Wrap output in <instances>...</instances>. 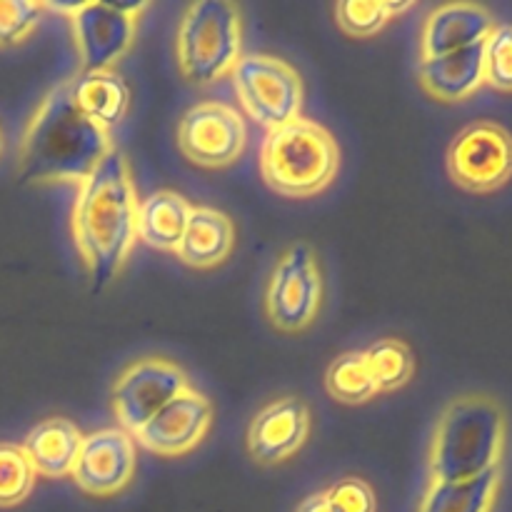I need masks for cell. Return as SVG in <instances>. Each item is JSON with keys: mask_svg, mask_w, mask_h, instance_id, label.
I'll use <instances>...</instances> for the list:
<instances>
[{"mask_svg": "<svg viewBox=\"0 0 512 512\" xmlns=\"http://www.w3.org/2000/svg\"><path fill=\"white\" fill-rule=\"evenodd\" d=\"M138 188L123 150H110L103 163L78 185L70 210V235L98 293L125 268L138 243Z\"/></svg>", "mask_w": 512, "mask_h": 512, "instance_id": "6da1fadb", "label": "cell"}, {"mask_svg": "<svg viewBox=\"0 0 512 512\" xmlns=\"http://www.w3.org/2000/svg\"><path fill=\"white\" fill-rule=\"evenodd\" d=\"M115 150L113 130L90 120L73 98V83H55L30 115L18 143V178L33 185H80Z\"/></svg>", "mask_w": 512, "mask_h": 512, "instance_id": "7a4b0ae2", "label": "cell"}, {"mask_svg": "<svg viewBox=\"0 0 512 512\" xmlns=\"http://www.w3.org/2000/svg\"><path fill=\"white\" fill-rule=\"evenodd\" d=\"M505 440L508 415L493 395H458L443 408L430 438V480L455 483L500 468Z\"/></svg>", "mask_w": 512, "mask_h": 512, "instance_id": "3957f363", "label": "cell"}, {"mask_svg": "<svg viewBox=\"0 0 512 512\" xmlns=\"http://www.w3.org/2000/svg\"><path fill=\"white\" fill-rule=\"evenodd\" d=\"M338 170V140L325 125L305 115L270 130L260 145V175L283 198H315L333 185Z\"/></svg>", "mask_w": 512, "mask_h": 512, "instance_id": "277c9868", "label": "cell"}, {"mask_svg": "<svg viewBox=\"0 0 512 512\" xmlns=\"http://www.w3.org/2000/svg\"><path fill=\"white\" fill-rule=\"evenodd\" d=\"M243 55V15L230 0H198L175 30V60L188 83L210 85L233 73Z\"/></svg>", "mask_w": 512, "mask_h": 512, "instance_id": "5b68a950", "label": "cell"}, {"mask_svg": "<svg viewBox=\"0 0 512 512\" xmlns=\"http://www.w3.org/2000/svg\"><path fill=\"white\" fill-rule=\"evenodd\" d=\"M148 3H103L88 0L78 5H55L58 13H68L70 35L80 60V73L115 70V65L130 53L138 38L140 15Z\"/></svg>", "mask_w": 512, "mask_h": 512, "instance_id": "8992f818", "label": "cell"}, {"mask_svg": "<svg viewBox=\"0 0 512 512\" xmlns=\"http://www.w3.org/2000/svg\"><path fill=\"white\" fill-rule=\"evenodd\" d=\"M230 78L248 118L268 133L300 118L305 100L303 80L283 58L268 53L240 55Z\"/></svg>", "mask_w": 512, "mask_h": 512, "instance_id": "52a82bcc", "label": "cell"}, {"mask_svg": "<svg viewBox=\"0 0 512 512\" xmlns=\"http://www.w3.org/2000/svg\"><path fill=\"white\" fill-rule=\"evenodd\" d=\"M323 305V273L318 255L305 243L290 245L275 260L265 288V318L278 333L295 335L315 323Z\"/></svg>", "mask_w": 512, "mask_h": 512, "instance_id": "ba28073f", "label": "cell"}, {"mask_svg": "<svg viewBox=\"0 0 512 512\" xmlns=\"http://www.w3.org/2000/svg\"><path fill=\"white\" fill-rule=\"evenodd\" d=\"M448 175L460 190L488 195L505 188L512 178V135L495 120L465 125L445 155Z\"/></svg>", "mask_w": 512, "mask_h": 512, "instance_id": "9c48e42d", "label": "cell"}, {"mask_svg": "<svg viewBox=\"0 0 512 512\" xmlns=\"http://www.w3.org/2000/svg\"><path fill=\"white\" fill-rule=\"evenodd\" d=\"M188 388H193L188 373L173 360L160 355L135 360L123 368L110 390V405L118 428L135 435L158 410Z\"/></svg>", "mask_w": 512, "mask_h": 512, "instance_id": "30bf717a", "label": "cell"}, {"mask_svg": "<svg viewBox=\"0 0 512 512\" xmlns=\"http://www.w3.org/2000/svg\"><path fill=\"white\" fill-rule=\"evenodd\" d=\"M248 145L243 115L220 100H200L178 120V148L200 168H228Z\"/></svg>", "mask_w": 512, "mask_h": 512, "instance_id": "8fae6325", "label": "cell"}, {"mask_svg": "<svg viewBox=\"0 0 512 512\" xmlns=\"http://www.w3.org/2000/svg\"><path fill=\"white\" fill-rule=\"evenodd\" d=\"M135 470H138L135 438L113 425L83 435L70 478L85 495L113 498L133 483Z\"/></svg>", "mask_w": 512, "mask_h": 512, "instance_id": "7c38bea8", "label": "cell"}, {"mask_svg": "<svg viewBox=\"0 0 512 512\" xmlns=\"http://www.w3.org/2000/svg\"><path fill=\"white\" fill-rule=\"evenodd\" d=\"M313 430V415L300 398L283 395L253 415L245 433V448L250 460L263 468L288 463L303 450Z\"/></svg>", "mask_w": 512, "mask_h": 512, "instance_id": "4fadbf2b", "label": "cell"}, {"mask_svg": "<svg viewBox=\"0 0 512 512\" xmlns=\"http://www.w3.org/2000/svg\"><path fill=\"white\" fill-rule=\"evenodd\" d=\"M213 418V403L195 388H188L133 435L135 445L160 458H180L203 443L213 428Z\"/></svg>", "mask_w": 512, "mask_h": 512, "instance_id": "5bb4252c", "label": "cell"}, {"mask_svg": "<svg viewBox=\"0 0 512 512\" xmlns=\"http://www.w3.org/2000/svg\"><path fill=\"white\" fill-rule=\"evenodd\" d=\"M495 18L478 3H445L430 10L420 30V60L440 58L455 50L483 43L495 28Z\"/></svg>", "mask_w": 512, "mask_h": 512, "instance_id": "9a60e30c", "label": "cell"}, {"mask_svg": "<svg viewBox=\"0 0 512 512\" xmlns=\"http://www.w3.org/2000/svg\"><path fill=\"white\" fill-rule=\"evenodd\" d=\"M483 43H475L470 45V48L440 55V58L420 60V88H423L430 98L440 100V103H463V100L473 98V95L485 85Z\"/></svg>", "mask_w": 512, "mask_h": 512, "instance_id": "2e32d148", "label": "cell"}, {"mask_svg": "<svg viewBox=\"0 0 512 512\" xmlns=\"http://www.w3.org/2000/svg\"><path fill=\"white\" fill-rule=\"evenodd\" d=\"M235 248V225L228 213L210 205H193L175 258L195 270H213L230 258Z\"/></svg>", "mask_w": 512, "mask_h": 512, "instance_id": "e0dca14e", "label": "cell"}, {"mask_svg": "<svg viewBox=\"0 0 512 512\" xmlns=\"http://www.w3.org/2000/svg\"><path fill=\"white\" fill-rule=\"evenodd\" d=\"M80 443H83V433L78 425L58 415V418L40 420L20 445H23L38 478L63 480L73 473Z\"/></svg>", "mask_w": 512, "mask_h": 512, "instance_id": "ac0fdd59", "label": "cell"}, {"mask_svg": "<svg viewBox=\"0 0 512 512\" xmlns=\"http://www.w3.org/2000/svg\"><path fill=\"white\" fill-rule=\"evenodd\" d=\"M190 203L175 190H155L138 205V240L160 253H175L188 228Z\"/></svg>", "mask_w": 512, "mask_h": 512, "instance_id": "d6986e66", "label": "cell"}, {"mask_svg": "<svg viewBox=\"0 0 512 512\" xmlns=\"http://www.w3.org/2000/svg\"><path fill=\"white\" fill-rule=\"evenodd\" d=\"M73 98L90 120L113 130L130 110V88L118 70H95L70 78Z\"/></svg>", "mask_w": 512, "mask_h": 512, "instance_id": "ffe728a7", "label": "cell"}, {"mask_svg": "<svg viewBox=\"0 0 512 512\" xmlns=\"http://www.w3.org/2000/svg\"><path fill=\"white\" fill-rule=\"evenodd\" d=\"M503 470L493 468L470 480H428L418 512H493L498 500Z\"/></svg>", "mask_w": 512, "mask_h": 512, "instance_id": "44dd1931", "label": "cell"}, {"mask_svg": "<svg viewBox=\"0 0 512 512\" xmlns=\"http://www.w3.org/2000/svg\"><path fill=\"white\" fill-rule=\"evenodd\" d=\"M365 365L375 380L378 393L403 390L415 375V353L405 340L380 338L363 350Z\"/></svg>", "mask_w": 512, "mask_h": 512, "instance_id": "7402d4cb", "label": "cell"}, {"mask_svg": "<svg viewBox=\"0 0 512 512\" xmlns=\"http://www.w3.org/2000/svg\"><path fill=\"white\" fill-rule=\"evenodd\" d=\"M325 390L343 405H365L375 398L378 388L365 365L363 350H350L338 355L325 370Z\"/></svg>", "mask_w": 512, "mask_h": 512, "instance_id": "603a6c76", "label": "cell"}, {"mask_svg": "<svg viewBox=\"0 0 512 512\" xmlns=\"http://www.w3.org/2000/svg\"><path fill=\"white\" fill-rule=\"evenodd\" d=\"M413 3L393 0H340L335 3V23L350 38H373L390 20L400 18Z\"/></svg>", "mask_w": 512, "mask_h": 512, "instance_id": "cb8c5ba5", "label": "cell"}, {"mask_svg": "<svg viewBox=\"0 0 512 512\" xmlns=\"http://www.w3.org/2000/svg\"><path fill=\"white\" fill-rule=\"evenodd\" d=\"M35 468L30 465L23 445L0 443V508L25 503L35 488Z\"/></svg>", "mask_w": 512, "mask_h": 512, "instance_id": "d4e9b609", "label": "cell"}, {"mask_svg": "<svg viewBox=\"0 0 512 512\" xmlns=\"http://www.w3.org/2000/svg\"><path fill=\"white\" fill-rule=\"evenodd\" d=\"M483 68L485 85L512 93V25H495L493 33L483 43Z\"/></svg>", "mask_w": 512, "mask_h": 512, "instance_id": "484cf974", "label": "cell"}, {"mask_svg": "<svg viewBox=\"0 0 512 512\" xmlns=\"http://www.w3.org/2000/svg\"><path fill=\"white\" fill-rule=\"evenodd\" d=\"M45 3L35 0H0V48H13L25 43L38 30Z\"/></svg>", "mask_w": 512, "mask_h": 512, "instance_id": "4316f807", "label": "cell"}, {"mask_svg": "<svg viewBox=\"0 0 512 512\" xmlns=\"http://www.w3.org/2000/svg\"><path fill=\"white\" fill-rule=\"evenodd\" d=\"M328 500L338 512H375L378 510V498L368 480L358 478V475H348L340 478L338 483L330 485L325 490Z\"/></svg>", "mask_w": 512, "mask_h": 512, "instance_id": "83f0119b", "label": "cell"}, {"mask_svg": "<svg viewBox=\"0 0 512 512\" xmlns=\"http://www.w3.org/2000/svg\"><path fill=\"white\" fill-rule=\"evenodd\" d=\"M295 512H338V510L333 508V503L328 500L325 490H320V493L305 495V498L298 503V508H295Z\"/></svg>", "mask_w": 512, "mask_h": 512, "instance_id": "f1b7e54d", "label": "cell"}, {"mask_svg": "<svg viewBox=\"0 0 512 512\" xmlns=\"http://www.w3.org/2000/svg\"><path fill=\"white\" fill-rule=\"evenodd\" d=\"M3 148H5V140H3V130H0V155H3Z\"/></svg>", "mask_w": 512, "mask_h": 512, "instance_id": "f546056e", "label": "cell"}]
</instances>
